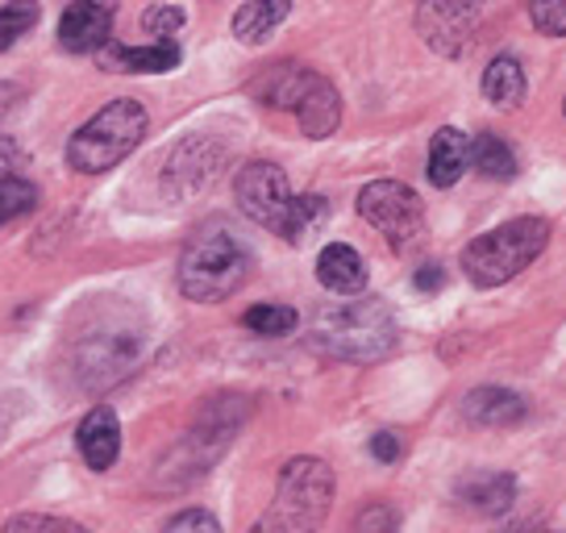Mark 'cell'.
<instances>
[{
	"label": "cell",
	"instance_id": "obj_1",
	"mask_svg": "<svg viewBox=\"0 0 566 533\" xmlns=\"http://www.w3.org/2000/svg\"><path fill=\"white\" fill-rule=\"evenodd\" d=\"M396 317L384 301L358 296V301H337L317 309L308 325V342L321 355L342 358V363H379L396 351Z\"/></svg>",
	"mask_w": 566,
	"mask_h": 533
},
{
	"label": "cell",
	"instance_id": "obj_2",
	"mask_svg": "<svg viewBox=\"0 0 566 533\" xmlns=\"http://www.w3.org/2000/svg\"><path fill=\"white\" fill-rule=\"evenodd\" d=\"M549 221L542 217H513L492 233H479L471 247L462 250V271L475 288H500L516 280L525 266L546 250Z\"/></svg>",
	"mask_w": 566,
	"mask_h": 533
},
{
	"label": "cell",
	"instance_id": "obj_3",
	"mask_svg": "<svg viewBox=\"0 0 566 533\" xmlns=\"http://www.w3.org/2000/svg\"><path fill=\"white\" fill-rule=\"evenodd\" d=\"M250 275V250L226 230H205L179 254V292L196 304L233 296Z\"/></svg>",
	"mask_w": 566,
	"mask_h": 533
},
{
	"label": "cell",
	"instance_id": "obj_4",
	"mask_svg": "<svg viewBox=\"0 0 566 533\" xmlns=\"http://www.w3.org/2000/svg\"><path fill=\"white\" fill-rule=\"evenodd\" d=\"M146 108L138 101H108L92 122H84L67 143V163L80 176H101L108 167H117L122 159H129L138 143L146 138Z\"/></svg>",
	"mask_w": 566,
	"mask_h": 533
},
{
	"label": "cell",
	"instance_id": "obj_5",
	"mask_svg": "<svg viewBox=\"0 0 566 533\" xmlns=\"http://www.w3.org/2000/svg\"><path fill=\"white\" fill-rule=\"evenodd\" d=\"M329 504H334V471H329V462L292 459L283 462L275 504L259 521V530H317L325 513H329Z\"/></svg>",
	"mask_w": 566,
	"mask_h": 533
},
{
	"label": "cell",
	"instance_id": "obj_6",
	"mask_svg": "<svg viewBox=\"0 0 566 533\" xmlns=\"http://www.w3.org/2000/svg\"><path fill=\"white\" fill-rule=\"evenodd\" d=\"M146 334L138 325H101L88 330L75 346V379L88 391H108L138 367Z\"/></svg>",
	"mask_w": 566,
	"mask_h": 533
},
{
	"label": "cell",
	"instance_id": "obj_7",
	"mask_svg": "<svg viewBox=\"0 0 566 533\" xmlns=\"http://www.w3.org/2000/svg\"><path fill=\"white\" fill-rule=\"evenodd\" d=\"M358 213L391 242V250H408L424 233V205L400 179H375L358 192Z\"/></svg>",
	"mask_w": 566,
	"mask_h": 533
},
{
	"label": "cell",
	"instance_id": "obj_8",
	"mask_svg": "<svg viewBox=\"0 0 566 533\" xmlns=\"http://www.w3.org/2000/svg\"><path fill=\"white\" fill-rule=\"evenodd\" d=\"M233 196H238V209L254 221V226H263L271 233H287V217H292V205H296V196H292V184L283 176V167L266 159H254L247 163L238 179H233Z\"/></svg>",
	"mask_w": 566,
	"mask_h": 533
},
{
	"label": "cell",
	"instance_id": "obj_9",
	"mask_svg": "<svg viewBox=\"0 0 566 533\" xmlns=\"http://www.w3.org/2000/svg\"><path fill=\"white\" fill-rule=\"evenodd\" d=\"M417 30L446 59H459L475 46L479 13L471 0H421L417 4Z\"/></svg>",
	"mask_w": 566,
	"mask_h": 533
},
{
	"label": "cell",
	"instance_id": "obj_10",
	"mask_svg": "<svg viewBox=\"0 0 566 533\" xmlns=\"http://www.w3.org/2000/svg\"><path fill=\"white\" fill-rule=\"evenodd\" d=\"M113 13H117L113 0H71V9L59 18V42H63V51H75V54L101 51L108 42V30H113Z\"/></svg>",
	"mask_w": 566,
	"mask_h": 533
},
{
	"label": "cell",
	"instance_id": "obj_11",
	"mask_svg": "<svg viewBox=\"0 0 566 533\" xmlns=\"http://www.w3.org/2000/svg\"><path fill=\"white\" fill-rule=\"evenodd\" d=\"M179 46L176 38H155L150 46H122V42H105L101 46V63L108 72H138V75H155V72H171L179 67Z\"/></svg>",
	"mask_w": 566,
	"mask_h": 533
},
{
	"label": "cell",
	"instance_id": "obj_12",
	"mask_svg": "<svg viewBox=\"0 0 566 533\" xmlns=\"http://www.w3.org/2000/svg\"><path fill=\"white\" fill-rule=\"evenodd\" d=\"M80 454L92 471H108L117 454H122V421L108 405H96V409L80 421Z\"/></svg>",
	"mask_w": 566,
	"mask_h": 533
},
{
	"label": "cell",
	"instance_id": "obj_13",
	"mask_svg": "<svg viewBox=\"0 0 566 533\" xmlns=\"http://www.w3.org/2000/svg\"><path fill=\"white\" fill-rule=\"evenodd\" d=\"M217 167H221V150L209 138H188L167 159V179L176 184L179 192H200L217 179Z\"/></svg>",
	"mask_w": 566,
	"mask_h": 533
},
{
	"label": "cell",
	"instance_id": "obj_14",
	"mask_svg": "<svg viewBox=\"0 0 566 533\" xmlns=\"http://www.w3.org/2000/svg\"><path fill=\"white\" fill-rule=\"evenodd\" d=\"M525 412H530V405L513 388H475L462 400V417L471 426H483V429L516 426V421H525Z\"/></svg>",
	"mask_w": 566,
	"mask_h": 533
},
{
	"label": "cell",
	"instance_id": "obj_15",
	"mask_svg": "<svg viewBox=\"0 0 566 533\" xmlns=\"http://www.w3.org/2000/svg\"><path fill=\"white\" fill-rule=\"evenodd\" d=\"M467 171H471V138L454 125H442L429 143V184L433 188H454Z\"/></svg>",
	"mask_w": 566,
	"mask_h": 533
},
{
	"label": "cell",
	"instance_id": "obj_16",
	"mask_svg": "<svg viewBox=\"0 0 566 533\" xmlns=\"http://www.w3.org/2000/svg\"><path fill=\"white\" fill-rule=\"evenodd\" d=\"M454 492H459V500L467 509H475L483 516H500L513 509L516 480L504 475V471H471V475H462Z\"/></svg>",
	"mask_w": 566,
	"mask_h": 533
},
{
	"label": "cell",
	"instance_id": "obj_17",
	"mask_svg": "<svg viewBox=\"0 0 566 533\" xmlns=\"http://www.w3.org/2000/svg\"><path fill=\"white\" fill-rule=\"evenodd\" d=\"M317 280L321 288H329L337 296H358L367 288V263L363 254L346 242H329V247L317 254Z\"/></svg>",
	"mask_w": 566,
	"mask_h": 533
},
{
	"label": "cell",
	"instance_id": "obj_18",
	"mask_svg": "<svg viewBox=\"0 0 566 533\" xmlns=\"http://www.w3.org/2000/svg\"><path fill=\"white\" fill-rule=\"evenodd\" d=\"M296 122H301V129L308 138H329L337 129V122H342V96H337V88L325 75H317L308 84L304 101L296 105Z\"/></svg>",
	"mask_w": 566,
	"mask_h": 533
},
{
	"label": "cell",
	"instance_id": "obj_19",
	"mask_svg": "<svg viewBox=\"0 0 566 533\" xmlns=\"http://www.w3.org/2000/svg\"><path fill=\"white\" fill-rule=\"evenodd\" d=\"M313 80H317V72H308V67H301V63H275V67L254 84V92H259L263 105L292 108V113H296V105L304 101V92H308Z\"/></svg>",
	"mask_w": 566,
	"mask_h": 533
},
{
	"label": "cell",
	"instance_id": "obj_20",
	"mask_svg": "<svg viewBox=\"0 0 566 533\" xmlns=\"http://www.w3.org/2000/svg\"><path fill=\"white\" fill-rule=\"evenodd\" d=\"M287 13H292V0H247L233 13V38L242 46H259L287 21Z\"/></svg>",
	"mask_w": 566,
	"mask_h": 533
},
{
	"label": "cell",
	"instance_id": "obj_21",
	"mask_svg": "<svg viewBox=\"0 0 566 533\" xmlns=\"http://www.w3.org/2000/svg\"><path fill=\"white\" fill-rule=\"evenodd\" d=\"M525 92H530V80H525V67L516 63L513 54L492 59V67L483 72V96L495 108H516L525 101Z\"/></svg>",
	"mask_w": 566,
	"mask_h": 533
},
{
	"label": "cell",
	"instance_id": "obj_22",
	"mask_svg": "<svg viewBox=\"0 0 566 533\" xmlns=\"http://www.w3.org/2000/svg\"><path fill=\"white\" fill-rule=\"evenodd\" d=\"M471 167L483 179H513L516 176L513 146L504 143L500 134H479V138H471Z\"/></svg>",
	"mask_w": 566,
	"mask_h": 533
},
{
	"label": "cell",
	"instance_id": "obj_23",
	"mask_svg": "<svg viewBox=\"0 0 566 533\" xmlns=\"http://www.w3.org/2000/svg\"><path fill=\"white\" fill-rule=\"evenodd\" d=\"M38 209V188L21 176H0V230Z\"/></svg>",
	"mask_w": 566,
	"mask_h": 533
},
{
	"label": "cell",
	"instance_id": "obj_24",
	"mask_svg": "<svg viewBox=\"0 0 566 533\" xmlns=\"http://www.w3.org/2000/svg\"><path fill=\"white\" fill-rule=\"evenodd\" d=\"M42 18V4L38 0H9L4 9H0V54L13 51L21 42V34H30Z\"/></svg>",
	"mask_w": 566,
	"mask_h": 533
},
{
	"label": "cell",
	"instance_id": "obj_25",
	"mask_svg": "<svg viewBox=\"0 0 566 533\" xmlns=\"http://www.w3.org/2000/svg\"><path fill=\"white\" fill-rule=\"evenodd\" d=\"M296 321H301L296 309H287V304H254V309H247L242 325L250 334H263V338H283L296 330Z\"/></svg>",
	"mask_w": 566,
	"mask_h": 533
},
{
	"label": "cell",
	"instance_id": "obj_26",
	"mask_svg": "<svg viewBox=\"0 0 566 533\" xmlns=\"http://www.w3.org/2000/svg\"><path fill=\"white\" fill-rule=\"evenodd\" d=\"M325 217H329V205H325V196H296V205H292V217H287V242H304L308 233H317L325 226Z\"/></svg>",
	"mask_w": 566,
	"mask_h": 533
},
{
	"label": "cell",
	"instance_id": "obj_27",
	"mask_svg": "<svg viewBox=\"0 0 566 533\" xmlns=\"http://www.w3.org/2000/svg\"><path fill=\"white\" fill-rule=\"evenodd\" d=\"M530 21L537 34L566 38V0H530Z\"/></svg>",
	"mask_w": 566,
	"mask_h": 533
},
{
	"label": "cell",
	"instance_id": "obj_28",
	"mask_svg": "<svg viewBox=\"0 0 566 533\" xmlns=\"http://www.w3.org/2000/svg\"><path fill=\"white\" fill-rule=\"evenodd\" d=\"M142 25H146V34L155 38H176L184 30V9L179 4H155V9H146Z\"/></svg>",
	"mask_w": 566,
	"mask_h": 533
},
{
	"label": "cell",
	"instance_id": "obj_29",
	"mask_svg": "<svg viewBox=\"0 0 566 533\" xmlns=\"http://www.w3.org/2000/svg\"><path fill=\"white\" fill-rule=\"evenodd\" d=\"M4 530H67V533H75L80 525H71V521H59V516L21 513V516H9V521H4Z\"/></svg>",
	"mask_w": 566,
	"mask_h": 533
},
{
	"label": "cell",
	"instance_id": "obj_30",
	"mask_svg": "<svg viewBox=\"0 0 566 533\" xmlns=\"http://www.w3.org/2000/svg\"><path fill=\"white\" fill-rule=\"evenodd\" d=\"M167 530L179 533V530H205V533H217L221 525H217V516L212 513H200V509H188V513H179L167 521Z\"/></svg>",
	"mask_w": 566,
	"mask_h": 533
},
{
	"label": "cell",
	"instance_id": "obj_31",
	"mask_svg": "<svg viewBox=\"0 0 566 533\" xmlns=\"http://www.w3.org/2000/svg\"><path fill=\"white\" fill-rule=\"evenodd\" d=\"M21 167H25V150L13 134H0V176H18Z\"/></svg>",
	"mask_w": 566,
	"mask_h": 533
},
{
	"label": "cell",
	"instance_id": "obj_32",
	"mask_svg": "<svg viewBox=\"0 0 566 533\" xmlns=\"http://www.w3.org/2000/svg\"><path fill=\"white\" fill-rule=\"evenodd\" d=\"M371 454L379 462H396L400 459V438L391 433V429H384V433H375L371 438Z\"/></svg>",
	"mask_w": 566,
	"mask_h": 533
},
{
	"label": "cell",
	"instance_id": "obj_33",
	"mask_svg": "<svg viewBox=\"0 0 566 533\" xmlns=\"http://www.w3.org/2000/svg\"><path fill=\"white\" fill-rule=\"evenodd\" d=\"M354 525H358V530H391V525H396V513L384 509V504H375V509H367V513H358Z\"/></svg>",
	"mask_w": 566,
	"mask_h": 533
},
{
	"label": "cell",
	"instance_id": "obj_34",
	"mask_svg": "<svg viewBox=\"0 0 566 533\" xmlns=\"http://www.w3.org/2000/svg\"><path fill=\"white\" fill-rule=\"evenodd\" d=\"M412 284L421 288V292H438V288H442V284H446L442 266H438V263H429V266H421V271H417V280H412Z\"/></svg>",
	"mask_w": 566,
	"mask_h": 533
}]
</instances>
